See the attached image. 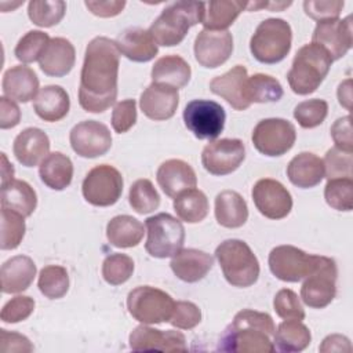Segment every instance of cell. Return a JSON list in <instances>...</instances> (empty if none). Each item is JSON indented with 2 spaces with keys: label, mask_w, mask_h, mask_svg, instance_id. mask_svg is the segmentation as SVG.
I'll list each match as a JSON object with an SVG mask.
<instances>
[{
  "label": "cell",
  "mask_w": 353,
  "mask_h": 353,
  "mask_svg": "<svg viewBox=\"0 0 353 353\" xmlns=\"http://www.w3.org/2000/svg\"><path fill=\"white\" fill-rule=\"evenodd\" d=\"M119 65L114 40L98 36L87 44L79 85V103L85 112L102 113L116 102Z\"/></svg>",
  "instance_id": "cell-1"
},
{
  "label": "cell",
  "mask_w": 353,
  "mask_h": 353,
  "mask_svg": "<svg viewBox=\"0 0 353 353\" xmlns=\"http://www.w3.org/2000/svg\"><path fill=\"white\" fill-rule=\"evenodd\" d=\"M276 327L270 314L252 309L236 313L218 342L219 352L272 353Z\"/></svg>",
  "instance_id": "cell-2"
},
{
  "label": "cell",
  "mask_w": 353,
  "mask_h": 353,
  "mask_svg": "<svg viewBox=\"0 0 353 353\" xmlns=\"http://www.w3.org/2000/svg\"><path fill=\"white\" fill-rule=\"evenodd\" d=\"M204 11L203 1H175L161 11L148 30L157 46H178L192 26L201 23Z\"/></svg>",
  "instance_id": "cell-3"
},
{
  "label": "cell",
  "mask_w": 353,
  "mask_h": 353,
  "mask_svg": "<svg viewBox=\"0 0 353 353\" xmlns=\"http://www.w3.org/2000/svg\"><path fill=\"white\" fill-rule=\"evenodd\" d=\"M331 63V57L319 44L309 43L302 46L296 51L287 73L291 90L298 95L314 92L328 74Z\"/></svg>",
  "instance_id": "cell-4"
},
{
  "label": "cell",
  "mask_w": 353,
  "mask_h": 353,
  "mask_svg": "<svg viewBox=\"0 0 353 353\" xmlns=\"http://www.w3.org/2000/svg\"><path fill=\"white\" fill-rule=\"evenodd\" d=\"M226 281L233 287H251L259 277V262L250 245L239 239L222 241L215 250Z\"/></svg>",
  "instance_id": "cell-5"
},
{
  "label": "cell",
  "mask_w": 353,
  "mask_h": 353,
  "mask_svg": "<svg viewBox=\"0 0 353 353\" xmlns=\"http://www.w3.org/2000/svg\"><path fill=\"white\" fill-rule=\"evenodd\" d=\"M291 43L290 23L281 18H268L256 26L250 40V51L258 62L273 65L288 55Z\"/></svg>",
  "instance_id": "cell-6"
},
{
  "label": "cell",
  "mask_w": 353,
  "mask_h": 353,
  "mask_svg": "<svg viewBox=\"0 0 353 353\" xmlns=\"http://www.w3.org/2000/svg\"><path fill=\"white\" fill-rule=\"evenodd\" d=\"M148 239L145 250L153 258H170L182 250L185 228L179 219L167 212L149 216L145 221Z\"/></svg>",
  "instance_id": "cell-7"
},
{
  "label": "cell",
  "mask_w": 353,
  "mask_h": 353,
  "mask_svg": "<svg viewBox=\"0 0 353 353\" xmlns=\"http://www.w3.org/2000/svg\"><path fill=\"white\" fill-rule=\"evenodd\" d=\"M175 301L163 290L139 285L127 295L130 314L142 324H160L170 321Z\"/></svg>",
  "instance_id": "cell-8"
},
{
  "label": "cell",
  "mask_w": 353,
  "mask_h": 353,
  "mask_svg": "<svg viewBox=\"0 0 353 353\" xmlns=\"http://www.w3.org/2000/svg\"><path fill=\"white\" fill-rule=\"evenodd\" d=\"M338 269L332 258L319 255L314 270L305 277L301 287V298L303 303L313 309L328 306L336 295Z\"/></svg>",
  "instance_id": "cell-9"
},
{
  "label": "cell",
  "mask_w": 353,
  "mask_h": 353,
  "mask_svg": "<svg viewBox=\"0 0 353 353\" xmlns=\"http://www.w3.org/2000/svg\"><path fill=\"white\" fill-rule=\"evenodd\" d=\"M123 185V176L117 168L110 164H99L87 172L81 193L87 203L95 207H109L119 201Z\"/></svg>",
  "instance_id": "cell-10"
},
{
  "label": "cell",
  "mask_w": 353,
  "mask_h": 353,
  "mask_svg": "<svg viewBox=\"0 0 353 353\" xmlns=\"http://www.w3.org/2000/svg\"><path fill=\"white\" fill-rule=\"evenodd\" d=\"M255 149L269 157L285 154L295 143L296 131L291 121L280 117H270L258 121L252 131Z\"/></svg>",
  "instance_id": "cell-11"
},
{
  "label": "cell",
  "mask_w": 353,
  "mask_h": 353,
  "mask_svg": "<svg viewBox=\"0 0 353 353\" xmlns=\"http://www.w3.org/2000/svg\"><path fill=\"white\" fill-rule=\"evenodd\" d=\"M319 255L306 254L294 245H277L269 254V269L281 281L298 283L309 276L317 263Z\"/></svg>",
  "instance_id": "cell-12"
},
{
  "label": "cell",
  "mask_w": 353,
  "mask_h": 353,
  "mask_svg": "<svg viewBox=\"0 0 353 353\" xmlns=\"http://www.w3.org/2000/svg\"><path fill=\"white\" fill-rule=\"evenodd\" d=\"M186 128L199 139H215L225 127V109L215 101L193 99L183 109Z\"/></svg>",
  "instance_id": "cell-13"
},
{
  "label": "cell",
  "mask_w": 353,
  "mask_h": 353,
  "mask_svg": "<svg viewBox=\"0 0 353 353\" xmlns=\"http://www.w3.org/2000/svg\"><path fill=\"white\" fill-rule=\"evenodd\" d=\"M245 159V148L241 139L222 138L204 146L201 164L212 175H228L236 171Z\"/></svg>",
  "instance_id": "cell-14"
},
{
  "label": "cell",
  "mask_w": 353,
  "mask_h": 353,
  "mask_svg": "<svg viewBox=\"0 0 353 353\" xmlns=\"http://www.w3.org/2000/svg\"><path fill=\"white\" fill-rule=\"evenodd\" d=\"M69 141L74 153L85 159L103 156L112 148V134L109 128L97 120L77 123L70 130Z\"/></svg>",
  "instance_id": "cell-15"
},
{
  "label": "cell",
  "mask_w": 353,
  "mask_h": 353,
  "mask_svg": "<svg viewBox=\"0 0 353 353\" xmlns=\"http://www.w3.org/2000/svg\"><path fill=\"white\" fill-rule=\"evenodd\" d=\"M256 210L269 219H283L292 210V197L287 188L272 178H262L252 188Z\"/></svg>",
  "instance_id": "cell-16"
},
{
  "label": "cell",
  "mask_w": 353,
  "mask_h": 353,
  "mask_svg": "<svg viewBox=\"0 0 353 353\" xmlns=\"http://www.w3.org/2000/svg\"><path fill=\"white\" fill-rule=\"evenodd\" d=\"M312 43L323 47L332 62L341 59L352 48L353 33H352V17L347 15L343 19H330L317 22L313 34Z\"/></svg>",
  "instance_id": "cell-17"
},
{
  "label": "cell",
  "mask_w": 353,
  "mask_h": 353,
  "mask_svg": "<svg viewBox=\"0 0 353 353\" xmlns=\"http://www.w3.org/2000/svg\"><path fill=\"white\" fill-rule=\"evenodd\" d=\"M194 58L203 68L214 69L223 65L233 51V37L229 30L203 29L194 39Z\"/></svg>",
  "instance_id": "cell-18"
},
{
  "label": "cell",
  "mask_w": 353,
  "mask_h": 353,
  "mask_svg": "<svg viewBox=\"0 0 353 353\" xmlns=\"http://www.w3.org/2000/svg\"><path fill=\"white\" fill-rule=\"evenodd\" d=\"M134 352H186V339L181 331L157 330L146 324L135 327L128 338Z\"/></svg>",
  "instance_id": "cell-19"
},
{
  "label": "cell",
  "mask_w": 353,
  "mask_h": 353,
  "mask_svg": "<svg viewBox=\"0 0 353 353\" xmlns=\"http://www.w3.org/2000/svg\"><path fill=\"white\" fill-rule=\"evenodd\" d=\"M178 103V88L153 81L148 85V88L141 94L139 98L141 110L148 119L154 121L171 119L176 112Z\"/></svg>",
  "instance_id": "cell-20"
},
{
  "label": "cell",
  "mask_w": 353,
  "mask_h": 353,
  "mask_svg": "<svg viewBox=\"0 0 353 353\" xmlns=\"http://www.w3.org/2000/svg\"><path fill=\"white\" fill-rule=\"evenodd\" d=\"M156 179L161 190L171 199L196 188L197 176L190 164L179 159H170L160 164Z\"/></svg>",
  "instance_id": "cell-21"
},
{
  "label": "cell",
  "mask_w": 353,
  "mask_h": 353,
  "mask_svg": "<svg viewBox=\"0 0 353 353\" xmlns=\"http://www.w3.org/2000/svg\"><path fill=\"white\" fill-rule=\"evenodd\" d=\"M247 79V69L243 65H236L226 73L214 77L210 81V90L212 94L223 98L233 109L245 110L251 106L244 95Z\"/></svg>",
  "instance_id": "cell-22"
},
{
  "label": "cell",
  "mask_w": 353,
  "mask_h": 353,
  "mask_svg": "<svg viewBox=\"0 0 353 353\" xmlns=\"http://www.w3.org/2000/svg\"><path fill=\"white\" fill-rule=\"evenodd\" d=\"M12 152L22 165L34 167L41 163L50 152L48 135L37 127H28L15 137Z\"/></svg>",
  "instance_id": "cell-23"
},
{
  "label": "cell",
  "mask_w": 353,
  "mask_h": 353,
  "mask_svg": "<svg viewBox=\"0 0 353 353\" xmlns=\"http://www.w3.org/2000/svg\"><path fill=\"white\" fill-rule=\"evenodd\" d=\"M114 41L120 54L132 62H149L159 52V47L149 30L138 26L124 29Z\"/></svg>",
  "instance_id": "cell-24"
},
{
  "label": "cell",
  "mask_w": 353,
  "mask_h": 353,
  "mask_svg": "<svg viewBox=\"0 0 353 353\" xmlns=\"http://www.w3.org/2000/svg\"><path fill=\"white\" fill-rule=\"evenodd\" d=\"M214 265V258L205 251L197 248H185L178 251L171 262L174 274L185 283H197L207 276Z\"/></svg>",
  "instance_id": "cell-25"
},
{
  "label": "cell",
  "mask_w": 353,
  "mask_h": 353,
  "mask_svg": "<svg viewBox=\"0 0 353 353\" xmlns=\"http://www.w3.org/2000/svg\"><path fill=\"white\" fill-rule=\"evenodd\" d=\"M4 97L11 101L26 103L39 94V79L33 69L26 65H15L6 70L1 81Z\"/></svg>",
  "instance_id": "cell-26"
},
{
  "label": "cell",
  "mask_w": 353,
  "mask_h": 353,
  "mask_svg": "<svg viewBox=\"0 0 353 353\" xmlns=\"http://www.w3.org/2000/svg\"><path fill=\"white\" fill-rule=\"evenodd\" d=\"M76 51L73 44L65 37H54L50 40L46 51L39 59L40 69L51 77H63L74 66Z\"/></svg>",
  "instance_id": "cell-27"
},
{
  "label": "cell",
  "mask_w": 353,
  "mask_h": 353,
  "mask_svg": "<svg viewBox=\"0 0 353 353\" xmlns=\"http://www.w3.org/2000/svg\"><path fill=\"white\" fill-rule=\"evenodd\" d=\"M36 276V265L26 255H15L1 265L0 279L4 294H18L30 287Z\"/></svg>",
  "instance_id": "cell-28"
},
{
  "label": "cell",
  "mask_w": 353,
  "mask_h": 353,
  "mask_svg": "<svg viewBox=\"0 0 353 353\" xmlns=\"http://www.w3.org/2000/svg\"><path fill=\"white\" fill-rule=\"evenodd\" d=\"M287 176L292 185L301 189L314 188L324 178L323 159L312 152H302L288 163Z\"/></svg>",
  "instance_id": "cell-29"
},
{
  "label": "cell",
  "mask_w": 353,
  "mask_h": 353,
  "mask_svg": "<svg viewBox=\"0 0 353 353\" xmlns=\"http://www.w3.org/2000/svg\"><path fill=\"white\" fill-rule=\"evenodd\" d=\"M69 108V95L61 85H46L33 99L34 113L41 120L50 123L62 120L68 114Z\"/></svg>",
  "instance_id": "cell-30"
},
{
  "label": "cell",
  "mask_w": 353,
  "mask_h": 353,
  "mask_svg": "<svg viewBox=\"0 0 353 353\" xmlns=\"http://www.w3.org/2000/svg\"><path fill=\"white\" fill-rule=\"evenodd\" d=\"M215 218L223 228H241L248 219V207L243 196L234 190L218 193L215 197Z\"/></svg>",
  "instance_id": "cell-31"
},
{
  "label": "cell",
  "mask_w": 353,
  "mask_h": 353,
  "mask_svg": "<svg viewBox=\"0 0 353 353\" xmlns=\"http://www.w3.org/2000/svg\"><path fill=\"white\" fill-rule=\"evenodd\" d=\"M39 175L41 182L50 189L63 190L72 182L73 163L61 152L48 153L39 165Z\"/></svg>",
  "instance_id": "cell-32"
},
{
  "label": "cell",
  "mask_w": 353,
  "mask_h": 353,
  "mask_svg": "<svg viewBox=\"0 0 353 353\" xmlns=\"http://www.w3.org/2000/svg\"><path fill=\"white\" fill-rule=\"evenodd\" d=\"M37 205L34 189L22 179H12L1 185V207L22 216H30Z\"/></svg>",
  "instance_id": "cell-33"
},
{
  "label": "cell",
  "mask_w": 353,
  "mask_h": 353,
  "mask_svg": "<svg viewBox=\"0 0 353 353\" xmlns=\"http://www.w3.org/2000/svg\"><path fill=\"white\" fill-rule=\"evenodd\" d=\"M153 83L168 84L175 88L185 87L192 76L190 65L179 55H165L159 58L152 68Z\"/></svg>",
  "instance_id": "cell-34"
},
{
  "label": "cell",
  "mask_w": 353,
  "mask_h": 353,
  "mask_svg": "<svg viewBox=\"0 0 353 353\" xmlns=\"http://www.w3.org/2000/svg\"><path fill=\"white\" fill-rule=\"evenodd\" d=\"M143 225L131 215L113 216L106 225V237L113 247L132 248L143 237Z\"/></svg>",
  "instance_id": "cell-35"
},
{
  "label": "cell",
  "mask_w": 353,
  "mask_h": 353,
  "mask_svg": "<svg viewBox=\"0 0 353 353\" xmlns=\"http://www.w3.org/2000/svg\"><path fill=\"white\" fill-rule=\"evenodd\" d=\"M248 1L239 0H218L205 3L204 18L201 23L204 29L210 30H226L240 15V12L247 8Z\"/></svg>",
  "instance_id": "cell-36"
},
{
  "label": "cell",
  "mask_w": 353,
  "mask_h": 353,
  "mask_svg": "<svg viewBox=\"0 0 353 353\" xmlns=\"http://www.w3.org/2000/svg\"><path fill=\"white\" fill-rule=\"evenodd\" d=\"M312 341L309 328L299 320H284L274 332V347L280 352H302Z\"/></svg>",
  "instance_id": "cell-37"
},
{
  "label": "cell",
  "mask_w": 353,
  "mask_h": 353,
  "mask_svg": "<svg viewBox=\"0 0 353 353\" xmlns=\"http://www.w3.org/2000/svg\"><path fill=\"white\" fill-rule=\"evenodd\" d=\"M174 210L178 218L188 223L201 222L210 210L208 199L200 189H189L174 199Z\"/></svg>",
  "instance_id": "cell-38"
},
{
  "label": "cell",
  "mask_w": 353,
  "mask_h": 353,
  "mask_svg": "<svg viewBox=\"0 0 353 353\" xmlns=\"http://www.w3.org/2000/svg\"><path fill=\"white\" fill-rule=\"evenodd\" d=\"M244 95L247 102L268 103L277 102L283 97V87L277 79L265 73H255L248 76L245 81Z\"/></svg>",
  "instance_id": "cell-39"
},
{
  "label": "cell",
  "mask_w": 353,
  "mask_h": 353,
  "mask_svg": "<svg viewBox=\"0 0 353 353\" xmlns=\"http://www.w3.org/2000/svg\"><path fill=\"white\" fill-rule=\"evenodd\" d=\"M40 292L50 299H59L69 290V274L63 266L48 265L39 273L37 281Z\"/></svg>",
  "instance_id": "cell-40"
},
{
  "label": "cell",
  "mask_w": 353,
  "mask_h": 353,
  "mask_svg": "<svg viewBox=\"0 0 353 353\" xmlns=\"http://www.w3.org/2000/svg\"><path fill=\"white\" fill-rule=\"evenodd\" d=\"M66 12V3L62 0L47 1L33 0L28 4L29 19L40 28H51L62 21Z\"/></svg>",
  "instance_id": "cell-41"
},
{
  "label": "cell",
  "mask_w": 353,
  "mask_h": 353,
  "mask_svg": "<svg viewBox=\"0 0 353 353\" xmlns=\"http://www.w3.org/2000/svg\"><path fill=\"white\" fill-rule=\"evenodd\" d=\"M128 201L138 214H149L159 208L160 194L149 179H137L128 193Z\"/></svg>",
  "instance_id": "cell-42"
},
{
  "label": "cell",
  "mask_w": 353,
  "mask_h": 353,
  "mask_svg": "<svg viewBox=\"0 0 353 353\" xmlns=\"http://www.w3.org/2000/svg\"><path fill=\"white\" fill-rule=\"evenodd\" d=\"M50 40L51 39L46 32L29 30L17 43L14 50L15 58L23 63H32L34 61H39L46 51Z\"/></svg>",
  "instance_id": "cell-43"
},
{
  "label": "cell",
  "mask_w": 353,
  "mask_h": 353,
  "mask_svg": "<svg viewBox=\"0 0 353 353\" xmlns=\"http://www.w3.org/2000/svg\"><path fill=\"white\" fill-rule=\"evenodd\" d=\"M327 204L336 211H352L353 208V179L338 178L328 179L324 188Z\"/></svg>",
  "instance_id": "cell-44"
},
{
  "label": "cell",
  "mask_w": 353,
  "mask_h": 353,
  "mask_svg": "<svg viewBox=\"0 0 353 353\" xmlns=\"http://www.w3.org/2000/svg\"><path fill=\"white\" fill-rule=\"evenodd\" d=\"M134 272V261L127 254L114 252L108 255L102 262V277L110 285L125 283Z\"/></svg>",
  "instance_id": "cell-45"
},
{
  "label": "cell",
  "mask_w": 353,
  "mask_h": 353,
  "mask_svg": "<svg viewBox=\"0 0 353 353\" xmlns=\"http://www.w3.org/2000/svg\"><path fill=\"white\" fill-rule=\"evenodd\" d=\"M25 216L1 207V250H15L25 236Z\"/></svg>",
  "instance_id": "cell-46"
},
{
  "label": "cell",
  "mask_w": 353,
  "mask_h": 353,
  "mask_svg": "<svg viewBox=\"0 0 353 353\" xmlns=\"http://www.w3.org/2000/svg\"><path fill=\"white\" fill-rule=\"evenodd\" d=\"M328 113V103L324 99L313 98L299 102L294 109V117L302 128H314L320 125Z\"/></svg>",
  "instance_id": "cell-47"
},
{
  "label": "cell",
  "mask_w": 353,
  "mask_h": 353,
  "mask_svg": "<svg viewBox=\"0 0 353 353\" xmlns=\"http://www.w3.org/2000/svg\"><path fill=\"white\" fill-rule=\"evenodd\" d=\"M324 163V176L327 179H338V178H352V165H353V154L352 152H345L336 146L327 150Z\"/></svg>",
  "instance_id": "cell-48"
},
{
  "label": "cell",
  "mask_w": 353,
  "mask_h": 353,
  "mask_svg": "<svg viewBox=\"0 0 353 353\" xmlns=\"http://www.w3.org/2000/svg\"><path fill=\"white\" fill-rule=\"evenodd\" d=\"M273 307L279 317L284 320H299L305 319V309L298 295L290 288H281L277 291L273 299Z\"/></svg>",
  "instance_id": "cell-49"
},
{
  "label": "cell",
  "mask_w": 353,
  "mask_h": 353,
  "mask_svg": "<svg viewBox=\"0 0 353 353\" xmlns=\"http://www.w3.org/2000/svg\"><path fill=\"white\" fill-rule=\"evenodd\" d=\"M200 321L201 310L196 303L190 301H176L168 323L179 330H192Z\"/></svg>",
  "instance_id": "cell-50"
},
{
  "label": "cell",
  "mask_w": 353,
  "mask_h": 353,
  "mask_svg": "<svg viewBox=\"0 0 353 353\" xmlns=\"http://www.w3.org/2000/svg\"><path fill=\"white\" fill-rule=\"evenodd\" d=\"M34 310V301L26 295H17L11 298L1 309V321L14 324L26 320Z\"/></svg>",
  "instance_id": "cell-51"
},
{
  "label": "cell",
  "mask_w": 353,
  "mask_h": 353,
  "mask_svg": "<svg viewBox=\"0 0 353 353\" xmlns=\"http://www.w3.org/2000/svg\"><path fill=\"white\" fill-rule=\"evenodd\" d=\"M137 123L135 99H124L114 105L112 112V127L117 134L127 132Z\"/></svg>",
  "instance_id": "cell-52"
},
{
  "label": "cell",
  "mask_w": 353,
  "mask_h": 353,
  "mask_svg": "<svg viewBox=\"0 0 353 353\" xmlns=\"http://www.w3.org/2000/svg\"><path fill=\"white\" fill-rule=\"evenodd\" d=\"M343 6H345V3L341 0H327V1L306 0V1H303L305 14L317 22L336 19L339 17Z\"/></svg>",
  "instance_id": "cell-53"
},
{
  "label": "cell",
  "mask_w": 353,
  "mask_h": 353,
  "mask_svg": "<svg viewBox=\"0 0 353 353\" xmlns=\"http://www.w3.org/2000/svg\"><path fill=\"white\" fill-rule=\"evenodd\" d=\"M331 137L336 148L353 153V138L349 114L335 120V123L331 125Z\"/></svg>",
  "instance_id": "cell-54"
},
{
  "label": "cell",
  "mask_w": 353,
  "mask_h": 353,
  "mask_svg": "<svg viewBox=\"0 0 353 353\" xmlns=\"http://www.w3.org/2000/svg\"><path fill=\"white\" fill-rule=\"evenodd\" d=\"M0 349L3 353H10V352H22L28 353L33 350V345L30 341L18 332H10L4 328L0 330Z\"/></svg>",
  "instance_id": "cell-55"
},
{
  "label": "cell",
  "mask_w": 353,
  "mask_h": 353,
  "mask_svg": "<svg viewBox=\"0 0 353 353\" xmlns=\"http://www.w3.org/2000/svg\"><path fill=\"white\" fill-rule=\"evenodd\" d=\"M84 6L97 17L101 18H112L119 15L124 7V0H106V1H84Z\"/></svg>",
  "instance_id": "cell-56"
},
{
  "label": "cell",
  "mask_w": 353,
  "mask_h": 353,
  "mask_svg": "<svg viewBox=\"0 0 353 353\" xmlns=\"http://www.w3.org/2000/svg\"><path fill=\"white\" fill-rule=\"evenodd\" d=\"M21 121V110L18 105L7 97L0 98V128L7 130L18 125Z\"/></svg>",
  "instance_id": "cell-57"
},
{
  "label": "cell",
  "mask_w": 353,
  "mask_h": 353,
  "mask_svg": "<svg viewBox=\"0 0 353 353\" xmlns=\"http://www.w3.org/2000/svg\"><path fill=\"white\" fill-rule=\"evenodd\" d=\"M319 350L320 352H350L352 345L349 338H346L345 335L332 334L324 338Z\"/></svg>",
  "instance_id": "cell-58"
},
{
  "label": "cell",
  "mask_w": 353,
  "mask_h": 353,
  "mask_svg": "<svg viewBox=\"0 0 353 353\" xmlns=\"http://www.w3.org/2000/svg\"><path fill=\"white\" fill-rule=\"evenodd\" d=\"M338 99L343 108L350 110V102H352V80L350 79H346L339 84Z\"/></svg>",
  "instance_id": "cell-59"
},
{
  "label": "cell",
  "mask_w": 353,
  "mask_h": 353,
  "mask_svg": "<svg viewBox=\"0 0 353 353\" xmlns=\"http://www.w3.org/2000/svg\"><path fill=\"white\" fill-rule=\"evenodd\" d=\"M1 185H6L14 179V167L11 163H8L6 153H1Z\"/></svg>",
  "instance_id": "cell-60"
}]
</instances>
